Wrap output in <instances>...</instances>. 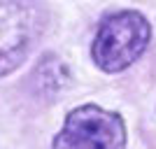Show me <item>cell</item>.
Listing matches in <instances>:
<instances>
[{
	"mask_svg": "<svg viewBox=\"0 0 156 149\" xmlns=\"http://www.w3.org/2000/svg\"><path fill=\"white\" fill-rule=\"evenodd\" d=\"M151 26L147 16L135 9L107 14L91 44L93 63L107 75L121 72L135 63L149 47Z\"/></svg>",
	"mask_w": 156,
	"mask_h": 149,
	"instance_id": "6da1fadb",
	"label": "cell"
},
{
	"mask_svg": "<svg viewBox=\"0 0 156 149\" xmlns=\"http://www.w3.org/2000/svg\"><path fill=\"white\" fill-rule=\"evenodd\" d=\"M44 26L47 12L35 0H0V77L23 65Z\"/></svg>",
	"mask_w": 156,
	"mask_h": 149,
	"instance_id": "7a4b0ae2",
	"label": "cell"
},
{
	"mask_svg": "<svg viewBox=\"0 0 156 149\" xmlns=\"http://www.w3.org/2000/svg\"><path fill=\"white\" fill-rule=\"evenodd\" d=\"M51 149H126V123L117 112L79 105L68 112Z\"/></svg>",
	"mask_w": 156,
	"mask_h": 149,
	"instance_id": "3957f363",
	"label": "cell"
},
{
	"mask_svg": "<svg viewBox=\"0 0 156 149\" xmlns=\"http://www.w3.org/2000/svg\"><path fill=\"white\" fill-rule=\"evenodd\" d=\"M35 79L40 82V91H49L56 93L58 89H63L68 84V68L63 65V61H58L54 54H47V59L37 65L35 70Z\"/></svg>",
	"mask_w": 156,
	"mask_h": 149,
	"instance_id": "277c9868",
	"label": "cell"
}]
</instances>
